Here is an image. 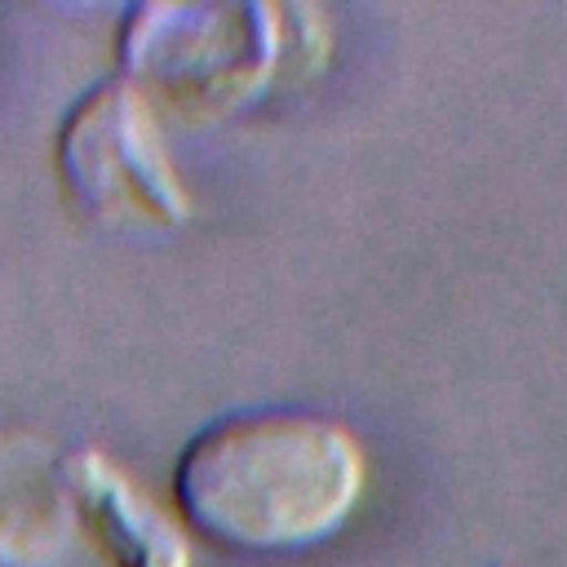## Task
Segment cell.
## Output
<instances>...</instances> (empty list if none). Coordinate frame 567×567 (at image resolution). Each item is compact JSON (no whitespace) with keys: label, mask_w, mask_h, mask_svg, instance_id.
<instances>
[{"label":"cell","mask_w":567,"mask_h":567,"mask_svg":"<svg viewBox=\"0 0 567 567\" xmlns=\"http://www.w3.org/2000/svg\"><path fill=\"white\" fill-rule=\"evenodd\" d=\"M368 456L319 408H244L208 421L177 456L173 492L190 532L230 554H301L359 509Z\"/></svg>","instance_id":"cell-1"},{"label":"cell","mask_w":567,"mask_h":567,"mask_svg":"<svg viewBox=\"0 0 567 567\" xmlns=\"http://www.w3.org/2000/svg\"><path fill=\"white\" fill-rule=\"evenodd\" d=\"M323 49V18L297 4L195 0L133 4L120 18L115 62L155 111L177 120H226L310 71Z\"/></svg>","instance_id":"cell-2"},{"label":"cell","mask_w":567,"mask_h":567,"mask_svg":"<svg viewBox=\"0 0 567 567\" xmlns=\"http://www.w3.org/2000/svg\"><path fill=\"white\" fill-rule=\"evenodd\" d=\"M53 164L66 199L111 230H177L190 195L164 146L159 111L120 75L89 84L58 124Z\"/></svg>","instance_id":"cell-3"},{"label":"cell","mask_w":567,"mask_h":567,"mask_svg":"<svg viewBox=\"0 0 567 567\" xmlns=\"http://www.w3.org/2000/svg\"><path fill=\"white\" fill-rule=\"evenodd\" d=\"M66 478L80 536L106 558V567H190L182 523L102 447H66Z\"/></svg>","instance_id":"cell-4"},{"label":"cell","mask_w":567,"mask_h":567,"mask_svg":"<svg viewBox=\"0 0 567 567\" xmlns=\"http://www.w3.org/2000/svg\"><path fill=\"white\" fill-rule=\"evenodd\" d=\"M80 540L66 447L0 425V567H66Z\"/></svg>","instance_id":"cell-5"},{"label":"cell","mask_w":567,"mask_h":567,"mask_svg":"<svg viewBox=\"0 0 567 567\" xmlns=\"http://www.w3.org/2000/svg\"><path fill=\"white\" fill-rule=\"evenodd\" d=\"M487 567H505V563H487Z\"/></svg>","instance_id":"cell-6"}]
</instances>
